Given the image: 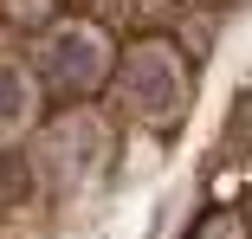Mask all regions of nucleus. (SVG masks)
I'll return each mask as SVG.
<instances>
[{"mask_svg": "<svg viewBox=\"0 0 252 239\" xmlns=\"http://www.w3.org/2000/svg\"><path fill=\"white\" fill-rule=\"evenodd\" d=\"M136 7H142V13H162V7H175V0H136Z\"/></svg>", "mask_w": 252, "mask_h": 239, "instance_id": "0eeeda50", "label": "nucleus"}, {"mask_svg": "<svg viewBox=\"0 0 252 239\" xmlns=\"http://www.w3.org/2000/svg\"><path fill=\"white\" fill-rule=\"evenodd\" d=\"M117 97L123 110H136L142 123L156 129H175L181 123V104H188V59L175 52V39H136L129 52L117 59Z\"/></svg>", "mask_w": 252, "mask_h": 239, "instance_id": "f257e3e1", "label": "nucleus"}, {"mask_svg": "<svg viewBox=\"0 0 252 239\" xmlns=\"http://www.w3.org/2000/svg\"><path fill=\"white\" fill-rule=\"evenodd\" d=\"M65 0H0V26H13V32H45L59 20Z\"/></svg>", "mask_w": 252, "mask_h": 239, "instance_id": "20e7f679", "label": "nucleus"}, {"mask_svg": "<svg viewBox=\"0 0 252 239\" xmlns=\"http://www.w3.org/2000/svg\"><path fill=\"white\" fill-rule=\"evenodd\" d=\"M188 239H252V226H246V213H233V207H207V213L188 226Z\"/></svg>", "mask_w": 252, "mask_h": 239, "instance_id": "39448f33", "label": "nucleus"}, {"mask_svg": "<svg viewBox=\"0 0 252 239\" xmlns=\"http://www.w3.org/2000/svg\"><path fill=\"white\" fill-rule=\"evenodd\" d=\"M26 117H32V78L0 59V129H20Z\"/></svg>", "mask_w": 252, "mask_h": 239, "instance_id": "7ed1b4c3", "label": "nucleus"}, {"mask_svg": "<svg viewBox=\"0 0 252 239\" xmlns=\"http://www.w3.org/2000/svg\"><path fill=\"white\" fill-rule=\"evenodd\" d=\"M39 84L52 104H91L110 84V39L97 26H59L39 52Z\"/></svg>", "mask_w": 252, "mask_h": 239, "instance_id": "f03ea898", "label": "nucleus"}, {"mask_svg": "<svg viewBox=\"0 0 252 239\" xmlns=\"http://www.w3.org/2000/svg\"><path fill=\"white\" fill-rule=\"evenodd\" d=\"M26 181H32V162L26 155H0V201H20Z\"/></svg>", "mask_w": 252, "mask_h": 239, "instance_id": "423d86ee", "label": "nucleus"}]
</instances>
